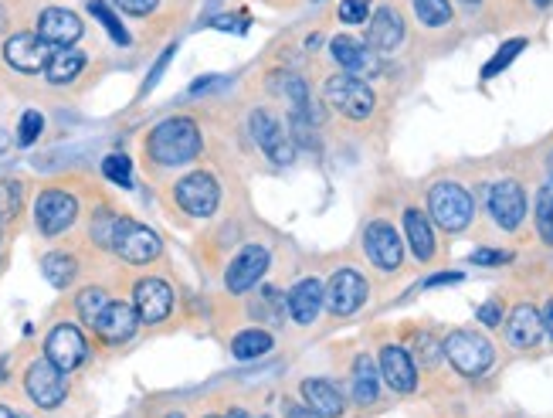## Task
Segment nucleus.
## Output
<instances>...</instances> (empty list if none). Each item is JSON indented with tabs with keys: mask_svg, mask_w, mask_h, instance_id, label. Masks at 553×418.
<instances>
[{
	"mask_svg": "<svg viewBox=\"0 0 553 418\" xmlns=\"http://www.w3.org/2000/svg\"><path fill=\"white\" fill-rule=\"evenodd\" d=\"M201 153V130L194 119L174 116L153 126L150 140H146V157L160 167H184Z\"/></svg>",
	"mask_w": 553,
	"mask_h": 418,
	"instance_id": "1",
	"label": "nucleus"
},
{
	"mask_svg": "<svg viewBox=\"0 0 553 418\" xmlns=\"http://www.w3.org/2000/svg\"><path fill=\"white\" fill-rule=\"evenodd\" d=\"M428 215L435 218L438 228L459 235V232H465V228L472 225L475 201H472V194L465 191L462 184L442 181V184H435L428 191Z\"/></svg>",
	"mask_w": 553,
	"mask_h": 418,
	"instance_id": "2",
	"label": "nucleus"
},
{
	"mask_svg": "<svg viewBox=\"0 0 553 418\" xmlns=\"http://www.w3.org/2000/svg\"><path fill=\"white\" fill-rule=\"evenodd\" d=\"M442 354L465 378H482L496 364V347L482 334H475V330H452L442 344Z\"/></svg>",
	"mask_w": 553,
	"mask_h": 418,
	"instance_id": "3",
	"label": "nucleus"
},
{
	"mask_svg": "<svg viewBox=\"0 0 553 418\" xmlns=\"http://www.w3.org/2000/svg\"><path fill=\"white\" fill-rule=\"evenodd\" d=\"M326 102L350 119H367L374 113L377 96L360 75L340 72V75H333V79H326Z\"/></svg>",
	"mask_w": 553,
	"mask_h": 418,
	"instance_id": "4",
	"label": "nucleus"
},
{
	"mask_svg": "<svg viewBox=\"0 0 553 418\" xmlns=\"http://www.w3.org/2000/svg\"><path fill=\"white\" fill-rule=\"evenodd\" d=\"M75 218H79V201H75V194L62 191V187H48V191H41L38 201H34V225H38V232L48 238L72 228Z\"/></svg>",
	"mask_w": 553,
	"mask_h": 418,
	"instance_id": "5",
	"label": "nucleus"
},
{
	"mask_svg": "<svg viewBox=\"0 0 553 418\" xmlns=\"http://www.w3.org/2000/svg\"><path fill=\"white\" fill-rule=\"evenodd\" d=\"M486 211L503 232H516L526 218V191L520 181H496L486 187Z\"/></svg>",
	"mask_w": 553,
	"mask_h": 418,
	"instance_id": "6",
	"label": "nucleus"
},
{
	"mask_svg": "<svg viewBox=\"0 0 553 418\" xmlns=\"http://www.w3.org/2000/svg\"><path fill=\"white\" fill-rule=\"evenodd\" d=\"M174 198L187 215L194 218H211L218 211V201H221V187L214 181L211 174L204 170H194V174L180 177L177 187H174Z\"/></svg>",
	"mask_w": 553,
	"mask_h": 418,
	"instance_id": "7",
	"label": "nucleus"
},
{
	"mask_svg": "<svg viewBox=\"0 0 553 418\" xmlns=\"http://www.w3.org/2000/svg\"><path fill=\"white\" fill-rule=\"evenodd\" d=\"M160 235L153 232V228L140 225V221L133 218H123L119 221V232H116V242H112V252L119 255V259L133 262V266H146V262H153L160 255Z\"/></svg>",
	"mask_w": 553,
	"mask_h": 418,
	"instance_id": "8",
	"label": "nucleus"
},
{
	"mask_svg": "<svg viewBox=\"0 0 553 418\" xmlns=\"http://www.w3.org/2000/svg\"><path fill=\"white\" fill-rule=\"evenodd\" d=\"M24 388H28L31 402L38 408H58L65 402L68 395V385H65V371L55 368L48 357L34 361L28 374H24Z\"/></svg>",
	"mask_w": 553,
	"mask_h": 418,
	"instance_id": "9",
	"label": "nucleus"
},
{
	"mask_svg": "<svg viewBox=\"0 0 553 418\" xmlns=\"http://www.w3.org/2000/svg\"><path fill=\"white\" fill-rule=\"evenodd\" d=\"M51 55H55V51H51L48 41L41 38V34H31V31L11 34V38L4 41V62L24 75L45 72Z\"/></svg>",
	"mask_w": 553,
	"mask_h": 418,
	"instance_id": "10",
	"label": "nucleus"
},
{
	"mask_svg": "<svg viewBox=\"0 0 553 418\" xmlns=\"http://www.w3.org/2000/svg\"><path fill=\"white\" fill-rule=\"evenodd\" d=\"M252 136L272 164H279V167L292 164V157H296V143H292V136L285 133V126L269 113V109H255L252 113Z\"/></svg>",
	"mask_w": 553,
	"mask_h": 418,
	"instance_id": "11",
	"label": "nucleus"
},
{
	"mask_svg": "<svg viewBox=\"0 0 553 418\" xmlns=\"http://www.w3.org/2000/svg\"><path fill=\"white\" fill-rule=\"evenodd\" d=\"M367 303V279L357 269H340L326 286V310L333 317H350Z\"/></svg>",
	"mask_w": 553,
	"mask_h": 418,
	"instance_id": "12",
	"label": "nucleus"
},
{
	"mask_svg": "<svg viewBox=\"0 0 553 418\" xmlns=\"http://www.w3.org/2000/svg\"><path fill=\"white\" fill-rule=\"evenodd\" d=\"M364 255L377 269L394 272L404 262V242L397 238V232L387 221H370L364 228Z\"/></svg>",
	"mask_w": 553,
	"mask_h": 418,
	"instance_id": "13",
	"label": "nucleus"
},
{
	"mask_svg": "<svg viewBox=\"0 0 553 418\" xmlns=\"http://www.w3.org/2000/svg\"><path fill=\"white\" fill-rule=\"evenodd\" d=\"M85 354H89V347H85V337L79 327H72V323H58L55 330L48 334L45 340V357L55 368H62L65 374L82 368Z\"/></svg>",
	"mask_w": 553,
	"mask_h": 418,
	"instance_id": "14",
	"label": "nucleus"
},
{
	"mask_svg": "<svg viewBox=\"0 0 553 418\" xmlns=\"http://www.w3.org/2000/svg\"><path fill=\"white\" fill-rule=\"evenodd\" d=\"M265 269H269V249L265 245H245L224 272V286H228V293H248L262 279Z\"/></svg>",
	"mask_w": 553,
	"mask_h": 418,
	"instance_id": "15",
	"label": "nucleus"
},
{
	"mask_svg": "<svg viewBox=\"0 0 553 418\" xmlns=\"http://www.w3.org/2000/svg\"><path fill=\"white\" fill-rule=\"evenodd\" d=\"M330 55L333 62L350 75H360V79H370V75L380 72V58L374 55V48L364 45V41H353L347 34L330 41Z\"/></svg>",
	"mask_w": 553,
	"mask_h": 418,
	"instance_id": "16",
	"label": "nucleus"
},
{
	"mask_svg": "<svg viewBox=\"0 0 553 418\" xmlns=\"http://www.w3.org/2000/svg\"><path fill=\"white\" fill-rule=\"evenodd\" d=\"M133 306L143 323H160L174 310V289L163 283V279H140L133 289Z\"/></svg>",
	"mask_w": 553,
	"mask_h": 418,
	"instance_id": "17",
	"label": "nucleus"
},
{
	"mask_svg": "<svg viewBox=\"0 0 553 418\" xmlns=\"http://www.w3.org/2000/svg\"><path fill=\"white\" fill-rule=\"evenodd\" d=\"M380 378L387 381V388L397 395H411L418 388V368H414L411 354L404 347H384L380 351Z\"/></svg>",
	"mask_w": 553,
	"mask_h": 418,
	"instance_id": "18",
	"label": "nucleus"
},
{
	"mask_svg": "<svg viewBox=\"0 0 553 418\" xmlns=\"http://www.w3.org/2000/svg\"><path fill=\"white\" fill-rule=\"evenodd\" d=\"M503 327H506L509 347H520V351H526V347H537L540 337L547 334V330H543V313L530 303L513 306V313L506 317Z\"/></svg>",
	"mask_w": 553,
	"mask_h": 418,
	"instance_id": "19",
	"label": "nucleus"
},
{
	"mask_svg": "<svg viewBox=\"0 0 553 418\" xmlns=\"http://www.w3.org/2000/svg\"><path fill=\"white\" fill-rule=\"evenodd\" d=\"M38 34L48 45L72 48L75 41L82 38V21H79V14L65 11V7H48V11H41L38 17Z\"/></svg>",
	"mask_w": 553,
	"mask_h": 418,
	"instance_id": "20",
	"label": "nucleus"
},
{
	"mask_svg": "<svg viewBox=\"0 0 553 418\" xmlns=\"http://www.w3.org/2000/svg\"><path fill=\"white\" fill-rule=\"evenodd\" d=\"M136 327H140V313L129 303H109L106 313L95 320V334L106 340V344H126L136 334Z\"/></svg>",
	"mask_w": 553,
	"mask_h": 418,
	"instance_id": "21",
	"label": "nucleus"
},
{
	"mask_svg": "<svg viewBox=\"0 0 553 418\" xmlns=\"http://www.w3.org/2000/svg\"><path fill=\"white\" fill-rule=\"evenodd\" d=\"M323 303H326V289L319 286V279H299V283L292 286L289 300H285V310H289V317L296 320L299 327H306V323H313L319 317Z\"/></svg>",
	"mask_w": 553,
	"mask_h": 418,
	"instance_id": "22",
	"label": "nucleus"
},
{
	"mask_svg": "<svg viewBox=\"0 0 553 418\" xmlns=\"http://www.w3.org/2000/svg\"><path fill=\"white\" fill-rule=\"evenodd\" d=\"M404 41V17L394 11V7H380L370 17L367 28V45L374 51H394Z\"/></svg>",
	"mask_w": 553,
	"mask_h": 418,
	"instance_id": "23",
	"label": "nucleus"
},
{
	"mask_svg": "<svg viewBox=\"0 0 553 418\" xmlns=\"http://www.w3.org/2000/svg\"><path fill=\"white\" fill-rule=\"evenodd\" d=\"M404 235H408V245H411L414 259H421V262L435 259L438 242H435V228H431V218L425 215V211H418V208L404 211Z\"/></svg>",
	"mask_w": 553,
	"mask_h": 418,
	"instance_id": "24",
	"label": "nucleus"
},
{
	"mask_svg": "<svg viewBox=\"0 0 553 418\" xmlns=\"http://www.w3.org/2000/svg\"><path fill=\"white\" fill-rule=\"evenodd\" d=\"M302 398H306V405L313 408L319 418H340L347 412L340 388L330 385V381H316V378L302 381Z\"/></svg>",
	"mask_w": 553,
	"mask_h": 418,
	"instance_id": "25",
	"label": "nucleus"
},
{
	"mask_svg": "<svg viewBox=\"0 0 553 418\" xmlns=\"http://www.w3.org/2000/svg\"><path fill=\"white\" fill-rule=\"evenodd\" d=\"M85 68V55L75 48H58L55 55H51V62L45 68V79L51 85H68L79 79V72Z\"/></svg>",
	"mask_w": 553,
	"mask_h": 418,
	"instance_id": "26",
	"label": "nucleus"
},
{
	"mask_svg": "<svg viewBox=\"0 0 553 418\" xmlns=\"http://www.w3.org/2000/svg\"><path fill=\"white\" fill-rule=\"evenodd\" d=\"M380 395V374L377 364L370 361V354H360L357 364H353V398L360 405H374Z\"/></svg>",
	"mask_w": 553,
	"mask_h": 418,
	"instance_id": "27",
	"label": "nucleus"
},
{
	"mask_svg": "<svg viewBox=\"0 0 553 418\" xmlns=\"http://www.w3.org/2000/svg\"><path fill=\"white\" fill-rule=\"evenodd\" d=\"M41 272H45V279L55 289H68L75 283V276H79V262L68 252H51L41 259Z\"/></svg>",
	"mask_w": 553,
	"mask_h": 418,
	"instance_id": "28",
	"label": "nucleus"
},
{
	"mask_svg": "<svg viewBox=\"0 0 553 418\" xmlns=\"http://www.w3.org/2000/svg\"><path fill=\"white\" fill-rule=\"evenodd\" d=\"M269 351H272V337L265 334V330H241L235 337V344H231V354H235L238 361H255V357H262Z\"/></svg>",
	"mask_w": 553,
	"mask_h": 418,
	"instance_id": "29",
	"label": "nucleus"
},
{
	"mask_svg": "<svg viewBox=\"0 0 553 418\" xmlns=\"http://www.w3.org/2000/svg\"><path fill=\"white\" fill-rule=\"evenodd\" d=\"M533 221H537V235L553 249V184H543L533 201Z\"/></svg>",
	"mask_w": 553,
	"mask_h": 418,
	"instance_id": "30",
	"label": "nucleus"
},
{
	"mask_svg": "<svg viewBox=\"0 0 553 418\" xmlns=\"http://www.w3.org/2000/svg\"><path fill=\"white\" fill-rule=\"evenodd\" d=\"M119 218L116 211H109V208H102V211H95L92 215V228H89V235H92V242L99 245V249H112V242H116V232H119Z\"/></svg>",
	"mask_w": 553,
	"mask_h": 418,
	"instance_id": "31",
	"label": "nucleus"
},
{
	"mask_svg": "<svg viewBox=\"0 0 553 418\" xmlns=\"http://www.w3.org/2000/svg\"><path fill=\"white\" fill-rule=\"evenodd\" d=\"M112 300L106 296V289H99V286H89V289H82L79 293V300H75V306H79V317L89 323V327H95V320L106 313V306Z\"/></svg>",
	"mask_w": 553,
	"mask_h": 418,
	"instance_id": "32",
	"label": "nucleus"
},
{
	"mask_svg": "<svg viewBox=\"0 0 553 418\" xmlns=\"http://www.w3.org/2000/svg\"><path fill=\"white\" fill-rule=\"evenodd\" d=\"M89 14L102 24V28H106V34L116 41V45H129V31L123 28V21L112 14V7L106 4V0H89Z\"/></svg>",
	"mask_w": 553,
	"mask_h": 418,
	"instance_id": "33",
	"label": "nucleus"
},
{
	"mask_svg": "<svg viewBox=\"0 0 553 418\" xmlns=\"http://www.w3.org/2000/svg\"><path fill=\"white\" fill-rule=\"evenodd\" d=\"M414 14L425 28H445L452 21V4L448 0H414Z\"/></svg>",
	"mask_w": 553,
	"mask_h": 418,
	"instance_id": "34",
	"label": "nucleus"
},
{
	"mask_svg": "<svg viewBox=\"0 0 553 418\" xmlns=\"http://www.w3.org/2000/svg\"><path fill=\"white\" fill-rule=\"evenodd\" d=\"M21 201H24V187L21 181H0V225L17 218L21 211Z\"/></svg>",
	"mask_w": 553,
	"mask_h": 418,
	"instance_id": "35",
	"label": "nucleus"
},
{
	"mask_svg": "<svg viewBox=\"0 0 553 418\" xmlns=\"http://www.w3.org/2000/svg\"><path fill=\"white\" fill-rule=\"evenodd\" d=\"M523 48H526V41H523V38L506 41V45L496 51V58H492V62H489L486 68H482V79H496V75L503 72L506 65H513V62H516V55H520Z\"/></svg>",
	"mask_w": 553,
	"mask_h": 418,
	"instance_id": "36",
	"label": "nucleus"
},
{
	"mask_svg": "<svg viewBox=\"0 0 553 418\" xmlns=\"http://www.w3.org/2000/svg\"><path fill=\"white\" fill-rule=\"evenodd\" d=\"M102 174L119 187H133V164H129V157H123V153H109L102 160Z\"/></svg>",
	"mask_w": 553,
	"mask_h": 418,
	"instance_id": "37",
	"label": "nucleus"
},
{
	"mask_svg": "<svg viewBox=\"0 0 553 418\" xmlns=\"http://www.w3.org/2000/svg\"><path fill=\"white\" fill-rule=\"evenodd\" d=\"M41 130H45V116H41L38 109H28V113L21 116V126H17V143H21V147H31L41 136Z\"/></svg>",
	"mask_w": 553,
	"mask_h": 418,
	"instance_id": "38",
	"label": "nucleus"
},
{
	"mask_svg": "<svg viewBox=\"0 0 553 418\" xmlns=\"http://www.w3.org/2000/svg\"><path fill=\"white\" fill-rule=\"evenodd\" d=\"M367 17H370V0H343L340 4L343 24H364Z\"/></svg>",
	"mask_w": 553,
	"mask_h": 418,
	"instance_id": "39",
	"label": "nucleus"
},
{
	"mask_svg": "<svg viewBox=\"0 0 553 418\" xmlns=\"http://www.w3.org/2000/svg\"><path fill=\"white\" fill-rule=\"evenodd\" d=\"M258 300H262V303H255V317H282L285 300H279V293H275V289H265Z\"/></svg>",
	"mask_w": 553,
	"mask_h": 418,
	"instance_id": "40",
	"label": "nucleus"
},
{
	"mask_svg": "<svg viewBox=\"0 0 553 418\" xmlns=\"http://www.w3.org/2000/svg\"><path fill=\"white\" fill-rule=\"evenodd\" d=\"M513 259V252H496V249H479L472 252V266H506V262Z\"/></svg>",
	"mask_w": 553,
	"mask_h": 418,
	"instance_id": "41",
	"label": "nucleus"
},
{
	"mask_svg": "<svg viewBox=\"0 0 553 418\" xmlns=\"http://www.w3.org/2000/svg\"><path fill=\"white\" fill-rule=\"evenodd\" d=\"M112 4H116L119 11L133 14V17H146V14H153V11H157V4H160V0H112Z\"/></svg>",
	"mask_w": 553,
	"mask_h": 418,
	"instance_id": "42",
	"label": "nucleus"
},
{
	"mask_svg": "<svg viewBox=\"0 0 553 418\" xmlns=\"http://www.w3.org/2000/svg\"><path fill=\"white\" fill-rule=\"evenodd\" d=\"M475 317H479V323H486V327H503V306H499L496 300L482 303L479 310H475Z\"/></svg>",
	"mask_w": 553,
	"mask_h": 418,
	"instance_id": "43",
	"label": "nucleus"
},
{
	"mask_svg": "<svg viewBox=\"0 0 553 418\" xmlns=\"http://www.w3.org/2000/svg\"><path fill=\"white\" fill-rule=\"evenodd\" d=\"M174 51H177V48H174V45H170V48H167V51H163V55H160V62H157V65H153V68H150V75H146V82H143V92H150V89H153V85H157V82H160L163 68H167V65H170V58H174Z\"/></svg>",
	"mask_w": 553,
	"mask_h": 418,
	"instance_id": "44",
	"label": "nucleus"
},
{
	"mask_svg": "<svg viewBox=\"0 0 553 418\" xmlns=\"http://www.w3.org/2000/svg\"><path fill=\"white\" fill-rule=\"evenodd\" d=\"M285 418H319L309 405H296V402H285Z\"/></svg>",
	"mask_w": 553,
	"mask_h": 418,
	"instance_id": "45",
	"label": "nucleus"
},
{
	"mask_svg": "<svg viewBox=\"0 0 553 418\" xmlns=\"http://www.w3.org/2000/svg\"><path fill=\"white\" fill-rule=\"evenodd\" d=\"M448 283H462V272H442V276H431L425 279V286H448Z\"/></svg>",
	"mask_w": 553,
	"mask_h": 418,
	"instance_id": "46",
	"label": "nucleus"
},
{
	"mask_svg": "<svg viewBox=\"0 0 553 418\" xmlns=\"http://www.w3.org/2000/svg\"><path fill=\"white\" fill-rule=\"evenodd\" d=\"M543 330H547L550 340H553V296L547 300V306H543Z\"/></svg>",
	"mask_w": 553,
	"mask_h": 418,
	"instance_id": "47",
	"label": "nucleus"
},
{
	"mask_svg": "<svg viewBox=\"0 0 553 418\" xmlns=\"http://www.w3.org/2000/svg\"><path fill=\"white\" fill-rule=\"evenodd\" d=\"M0 418H28V415L14 412V408H11V405H0Z\"/></svg>",
	"mask_w": 553,
	"mask_h": 418,
	"instance_id": "48",
	"label": "nucleus"
},
{
	"mask_svg": "<svg viewBox=\"0 0 553 418\" xmlns=\"http://www.w3.org/2000/svg\"><path fill=\"white\" fill-rule=\"evenodd\" d=\"M228 418H248V412H245V408H231Z\"/></svg>",
	"mask_w": 553,
	"mask_h": 418,
	"instance_id": "49",
	"label": "nucleus"
},
{
	"mask_svg": "<svg viewBox=\"0 0 553 418\" xmlns=\"http://www.w3.org/2000/svg\"><path fill=\"white\" fill-rule=\"evenodd\" d=\"M4 28H7V11L0 7V31H4Z\"/></svg>",
	"mask_w": 553,
	"mask_h": 418,
	"instance_id": "50",
	"label": "nucleus"
},
{
	"mask_svg": "<svg viewBox=\"0 0 553 418\" xmlns=\"http://www.w3.org/2000/svg\"><path fill=\"white\" fill-rule=\"evenodd\" d=\"M547 170H550V184H553V153H550V160H547Z\"/></svg>",
	"mask_w": 553,
	"mask_h": 418,
	"instance_id": "51",
	"label": "nucleus"
},
{
	"mask_svg": "<svg viewBox=\"0 0 553 418\" xmlns=\"http://www.w3.org/2000/svg\"><path fill=\"white\" fill-rule=\"evenodd\" d=\"M533 4H537V7H550L553 0H533Z\"/></svg>",
	"mask_w": 553,
	"mask_h": 418,
	"instance_id": "52",
	"label": "nucleus"
},
{
	"mask_svg": "<svg viewBox=\"0 0 553 418\" xmlns=\"http://www.w3.org/2000/svg\"><path fill=\"white\" fill-rule=\"evenodd\" d=\"M462 4H469V7H475V4H482V0H462Z\"/></svg>",
	"mask_w": 553,
	"mask_h": 418,
	"instance_id": "53",
	"label": "nucleus"
},
{
	"mask_svg": "<svg viewBox=\"0 0 553 418\" xmlns=\"http://www.w3.org/2000/svg\"><path fill=\"white\" fill-rule=\"evenodd\" d=\"M167 418H184V415H180V412H174V415H167Z\"/></svg>",
	"mask_w": 553,
	"mask_h": 418,
	"instance_id": "54",
	"label": "nucleus"
},
{
	"mask_svg": "<svg viewBox=\"0 0 553 418\" xmlns=\"http://www.w3.org/2000/svg\"><path fill=\"white\" fill-rule=\"evenodd\" d=\"M204 418H221V415H204Z\"/></svg>",
	"mask_w": 553,
	"mask_h": 418,
	"instance_id": "55",
	"label": "nucleus"
},
{
	"mask_svg": "<svg viewBox=\"0 0 553 418\" xmlns=\"http://www.w3.org/2000/svg\"><path fill=\"white\" fill-rule=\"evenodd\" d=\"M265 418H269V415H265Z\"/></svg>",
	"mask_w": 553,
	"mask_h": 418,
	"instance_id": "56",
	"label": "nucleus"
}]
</instances>
